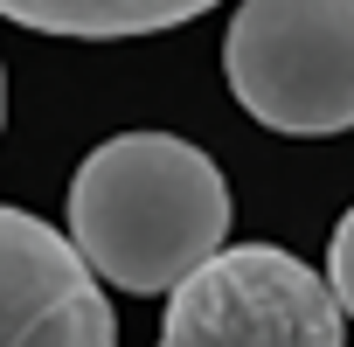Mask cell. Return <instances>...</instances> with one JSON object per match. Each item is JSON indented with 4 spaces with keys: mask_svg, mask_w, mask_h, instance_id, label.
I'll list each match as a JSON object with an SVG mask.
<instances>
[{
    "mask_svg": "<svg viewBox=\"0 0 354 347\" xmlns=\"http://www.w3.org/2000/svg\"><path fill=\"white\" fill-rule=\"evenodd\" d=\"M223 236V167L174 132H118L70 174V243L118 292H174Z\"/></svg>",
    "mask_w": 354,
    "mask_h": 347,
    "instance_id": "obj_1",
    "label": "cell"
},
{
    "mask_svg": "<svg viewBox=\"0 0 354 347\" xmlns=\"http://www.w3.org/2000/svg\"><path fill=\"white\" fill-rule=\"evenodd\" d=\"M223 70L236 104L285 139L354 125V0H236Z\"/></svg>",
    "mask_w": 354,
    "mask_h": 347,
    "instance_id": "obj_2",
    "label": "cell"
},
{
    "mask_svg": "<svg viewBox=\"0 0 354 347\" xmlns=\"http://www.w3.org/2000/svg\"><path fill=\"white\" fill-rule=\"evenodd\" d=\"M347 312L313 264L278 243L209 250L167 292V347H340Z\"/></svg>",
    "mask_w": 354,
    "mask_h": 347,
    "instance_id": "obj_3",
    "label": "cell"
},
{
    "mask_svg": "<svg viewBox=\"0 0 354 347\" xmlns=\"http://www.w3.org/2000/svg\"><path fill=\"white\" fill-rule=\"evenodd\" d=\"M118 319L70 236L0 202V347H111Z\"/></svg>",
    "mask_w": 354,
    "mask_h": 347,
    "instance_id": "obj_4",
    "label": "cell"
},
{
    "mask_svg": "<svg viewBox=\"0 0 354 347\" xmlns=\"http://www.w3.org/2000/svg\"><path fill=\"white\" fill-rule=\"evenodd\" d=\"M216 0H0V15L35 28V35H70V42H125V35H160L209 15Z\"/></svg>",
    "mask_w": 354,
    "mask_h": 347,
    "instance_id": "obj_5",
    "label": "cell"
},
{
    "mask_svg": "<svg viewBox=\"0 0 354 347\" xmlns=\"http://www.w3.org/2000/svg\"><path fill=\"white\" fill-rule=\"evenodd\" d=\"M326 285H333L340 312L354 319V209H347V216H340V229H333V250H326Z\"/></svg>",
    "mask_w": 354,
    "mask_h": 347,
    "instance_id": "obj_6",
    "label": "cell"
},
{
    "mask_svg": "<svg viewBox=\"0 0 354 347\" xmlns=\"http://www.w3.org/2000/svg\"><path fill=\"white\" fill-rule=\"evenodd\" d=\"M0 118H8V70H0Z\"/></svg>",
    "mask_w": 354,
    "mask_h": 347,
    "instance_id": "obj_7",
    "label": "cell"
}]
</instances>
